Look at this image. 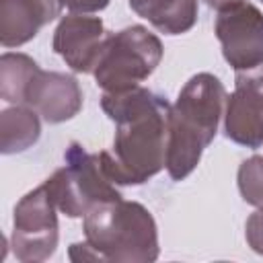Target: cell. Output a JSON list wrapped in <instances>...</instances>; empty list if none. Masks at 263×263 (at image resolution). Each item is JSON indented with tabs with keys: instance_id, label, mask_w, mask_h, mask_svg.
Wrapping results in <instances>:
<instances>
[{
	"instance_id": "cell-13",
	"label": "cell",
	"mask_w": 263,
	"mask_h": 263,
	"mask_svg": "<svg viewBox=\"0 0 263 263\" xmlns=\"http://www.w3.org/2000/svg\"><path fill=\"white\" fill-rule=\"evenodd\" d=\"M41 136L39 113L29 105H10L0 113V150L16 154L31 148Z\"/></svg>"
},
{
	"instance_id": "cell-3",
	"label": "cell",
	"mask_w": 263,
	"mask_h": 263,
	"mask_svg": "<svg viewBox=\"0 0 263 263\" xmlns=\"http://www.w3.org/2000/svg\"><path fill=\"white\" fill-rule=\"evenodd\" d=\"M84 238L99 261L150 263L158 257V230L138 201L115 199L92 208L82 222Z\"/></svg>"
},
{
	"instance_id": "cell-2",
	"label": "cell",
	"mask_w": 263,
	"mask_h": 263,
	"mask_svg": "<svg viewBox=\"0 0 263 263\" xmlns=\"http://www.w3.org/2000/svg\"><path fill=\"white\" fill-rule=\"evenodd\" d=\"M226 99L224 84L210 72L191 76L181 88L168 113L164 166L173 181H183L199 164L203 150L216 138Z\"/></svg>"
},
{
	"instance_id": "cell-12",
	"label": "cell",
	"mask_w": 263,
	"mask_h": 263,
	"mask_svg": "<svg viewBox=\"0 0 263 263\" xmlns=\"http://www.w3.org/2000/svg\"><path fill=\"white\" fill-rule=\"evenodd\" d=\"M129 8L166 35L187 33L197 23V0H129Z\"/></svg>"
},
{
	"instance_id": "cell-20",
	"label": "cell",
	"mask_w": 263,
	"mask_h": 263,
	"mask_svg": "<svg viewBox=\"0 0 263 263\" xmlns=\"http://www.w3.org/2000/svg\"><path fill=\"white\" fill-rule=\"evenodd\" d=\"M261 2H263V0H261Z\"/></svg>"
},
{
	"instance_id": "cell-19",
	"label": "cell",
	"mask_w": 263,
	"mask_h": 263,
	"mask_svg": "<svg viewBox=\"0 0 263 263\" xmlns=\"http://www.w3.org/2000/svg\"><path fill=\"white\" fill-rule=\"evenodd\" d=\"M203 2H205L210 8H216V10H218V8H222V6L230 4V2H236V0H203Z\"/></svg>"
},
{
	"instance_id": "cell-4",
	"label": "cell",
	"mask_w": 263,
	"mask_h": 263,
	"mask_svg": "<svg viewBox=\"0 0 263 263\" xmlns=\"http://www.w3.org/2000/svg\"><path fill=\"white\" fill-rule=\"evenodd\" d=\"M160 39L142 25L109 33L92 68L97 84L105 92H121L140 86L162 60Z\"/></svg>"
},
{
	"instance_id": "cell-17",
	"label": "cell",
	"mask_w": 263,
	"mask_h": 263,
	"mask_svg": "<svg viewBox=\"0 0 263 263\" xmlns=\"http://www.w3.org/2000/svg\"><path fill=\"white\" fill-rule=\"evenodd\" d=\"M111 0H60L62 8L66 6L72 12H80V14H90V12H99L103 8L109 6Z\"/></svg>"
},
{
	"instance_id": "cell-7",
	"label": "cell",
	"mask_w": 263,
	"mask_h": 263,
	"mask_svg": "<svg viewBox=\"0 0 263 263\" xmlns=\"http://www.w3.org/2000/svg\"><path fill=\"white\" fill-rule=\"evenodd\" d=\"M214 33L224 60L236 72L263 64V12L255 4L236 0L218 8Z\"/></svg>"
},
{
	"instance_id": "cell-15",
	"label": "cell",
	"mask_w": 263,
	"mask_h": 263,
	"mask_svg": "<svg viewBox=\"0 0 263 263\" xmlns=\"http://www.w3.org/2000/svg\"><path fill=\"white\" fill-rule=\"evenodd\" d=\"M238 191L247 203L263 208V156L255 154L238 166Z\"/></svg>"
},
{
	"instance_id": "cell-11",
	"label": "cell",
	"mask_w": 263,
	"mask_h": 263,
	"mask_svg": "<svg viewBox=\"0 0 263 263\" xmlns=\"http://www.w3.org/2000/svg\"><path fill=\"white\" fill-rule=\"evenodd\" d=\"M60 0H0V43L18 47L60 16Z\"/></svg>"
},
{
	"instance_id": "cell-18",
	"label": "cell",
	"mask_w": 263,
	"mask_h": 263,
	"mask_svg": "<svg viewBox=\"0 0 263 263\" xmlns=\"http://www.w3.org/2000/svg\"><path fill=\"white\" fill-rule=\"evenodd\" d=\"M70 259L72 261H99L97 253L92 251V247L84 240V242H74L70 245V251H68Z\"/></svg>"
},
{
	"instance_id": "cell-10",
	"label": "cell",
	"mask_w": 263,
	"mask_h": 263,
	"mask_svg": "<svg viewBox=\"0 0 263 263\" xmlns=\"http://www.w3.org/2000/svg\"><path fill=\"white\" fill-rule=\"evenodd\" d=\"M105 37V25L99 16L72 12L58 23L51 47L66 62V66H70V70L88 74L97 64Z\"/></svg>"
},
{
	"instance_id": "cell-6",
	"label": "cell",
	"mask_w": 263,
	"mask_h": 263,
	"mask_svg": "<svg viewBox=\"0 0 263 263\" xmlns=\"http://www.w3.org/2000/svg\"><path fill=\"white\" fill-rule=\"evenodd\" d=\"M55 199L47 181L29 191L14 208L12 218V253L23 263L45 261L58 247Z\"/></svg>"
},
{
	"instance_id": "cell-9",
	"label": "cell",
	"mask_w": 263,
	"mask_h": 263,
	"mask_svg": "<svg viewBox=\"0 0 263 263\" xmlns=\"http://www.w3.org/2000/svg\"><path fill=\"white\" fill-rule=\"evenodd\" d=\"M23 105L35 109L47 123H62L82 109V88L74 76L37 66L25 84Z\"/></svg>"
},
{
	"instance_id": "cell-5",
	"label": "cell",
	"mask_w": 263,
	"mask_h": 263,
	"mask_svg": "<svg viewBox=\"0 0 263 263\" xmlns=\"http://www.w3.org/2000/svg\"><path fill=\"white\" fill-rule=\"evenodd\" d=\"M45 181L58 210L68 218H84L92 208L123 197L107 177L99 152L92 154L78 142L66 148L64 166Z\"/></svg>"
},
{
	"instance_id": "cell-16",
	"label": "cell",
	"mask_w": 263,
	"mask_h": 263,
	"mask_svg": "<svg viewBox=\"0 0 263 263\" xmlns=\"http://www.w3.org/2000/svg\"><path fill=\"white\" fill-rule=\"evenodd\" d=\"M245 236H247L249 247H251L255 253L263 255V208H259L257 212H253V214L247 218Z\"/></svg>"
},
{
	"instance_id": "cell-1",
	"label": "cell",
	"mask_w": 263,
	"mask_h": 263,
	"mask_svg": "<svg viewBox=\"0 0 263 263\" xmlns=\"http://www.w3.org/2000/svg\"><path fill=\"white\" fill-rule=\"evenodd\" d=\"M101 107L115 121L113 150L99 152L107 177L115 185H142L160 173L166 162L168 101L144 86H134L103 92Z\"/></svg>"
},
{
	"instance_id": "cell-8",
	"label": "cell",
	"mask_w": 263,
	"mask_h": 263,
	"mask_svg": "<svg viewBox=\"0 0 263 263\" xmlns=\"http://www.w3.org/2000/svg\"><path fill=\"white\" fill-rule=\"evenodd\" d=\"M224 134L247 148L263 146V64L236 72L224 109Z\"/></svg>"
},
{
	"instance_id": "cell-14",
	"label": "cell",
	"mask_w": 263,
	"mask_h": 263,
	"mask_svg": "<svg viewBox=\"0 0 263 263\" xmlns=\"http://www.w3.org/2000/svg\"><path fill=\"white\" fill-rule=\"evenodd\" d=\"M37 68V62L27 53L6 51L0 58V99L10 105H23V90Z\"/></svg>"
}]
</instances>
